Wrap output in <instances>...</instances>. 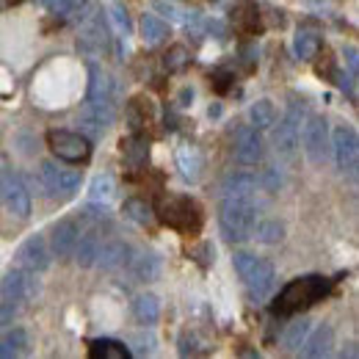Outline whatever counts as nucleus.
Wrapping results in <instances>:
<instances>
[{
  "label": "nucleus",
  "mask_w": 359,
  "mask_h": 359,
  "mask_svg": "<svg viewBox=\"0 0 359 359\" xmlns=\"http://www.w3.org/2000/svg\"><path fill=\"white\" fill-rule=\"evenodd\" d=\"M257 222V208L252 196H235L226 194L222 202V213H219V226L222 235L229 243H241L246 238H252V229Z\"/></svg>",
  "instance_id": "f257e3e1"
},
{
  "label": "nucleus",
  "mask_w": 359,
  "mask_h": 359,
  "mask_svg": "<svg viewBox=\"0 0 359 359\" xmlns=\"http://www.w3.org/2000/svg\"><path fill=\"white\" fill-rule=\"evenodd\" d=\"M332 282L326 276H304V279H293L290 285L282 287V293L276 296L273 313L276 315H296L307 307L318 304L326 293H329Z\"/></svg>",
  "instance_id": "f03ea898"
},
{
  "label": "nucleus",
  "mask_w": 359,
  "mask_h": 359,
  "mask_svg": "<svg viewBox=\"0 0 359 359\" xmlns=\"http://www.w3.org/2000/svg\"><path fill=\"white\" fill-rule=\"evenodd\" d=\"M158 216H161L163 224L177 229L182 235H196L199 226H202V210L188 196H169V199H163L161 208H158Z\"/></svg>",
  "instance_id": "7ed1b4c3"
},
{
  "label": "nucleus",
  "mask_w": 359,
  "mask_h": 359,
  "mask_svg": "<svg viewBox=\"0 0 359 359\" xmlns=\"http://www.w3.org/2000/svg\"><path fill=\"white\" fill-rule=\"evenodd\" d=\"M304 119V102H290L287 116L273 130V149L282 161H296L299 155V125Z\"/></svg>",
  "instance_id": "20e7f679"
},
{
  "label": "nucleus",
  "mask_w": 359,
  "mask_h": 359,
  "mask_svg": "<svg viewBox=\"0 0 359 359\" xmlns=\"http://www.w3.org/2000/svg\"><path fill=\"white\" fill-rule=\"evenodd\" d=\"M47 147L53 149L55 158H61L67 163H83L91 155L89 138L83 133H72V130H50L47 133Z\"/></svg>",
  "instance_id": "39448f33"
},
{
  "label": "nucleus",
  "mask_w": 359,
  "mask_h": 359,
  "mask_svg": "<svg viewBox=\"0 0 359 359\" xmlns=\"http://www.w3.org/2000/svg\"><path fill=\"white\" fill-rule=\"evenodd\" d=\"M299 144L313 163H323L329 152V122L323 116H307L304 133H299Z\"/></svg>",
  "instance_id": "423d86ee"
},
{
  "label": "nucleus",
  "mask_w": 359,
  "mask_h": 359,
  "mask_svg": "<svg viewBox=\"0 0 359 359\" xmlns=\"http://www.w3.org/2000/svg\"><path fill=\"white\" fill-rule=\"evenodd\" d=\"M36 296V273L25 269H11L0 279V299H8L14 304H25Z\"/></svg>",
  "instance_id": "0eeeda50"
},
{
  "label": "nucleus",
  "mask_w": 359,
  "mask_h": 359,
  "mask_svg": "<svg viewBox=\"0 0 359 359\" xmlns=\"http://www.w3.org/2000/svg\"><path fill=\"white\" fill-rule=\"evenodd\" d=\"M332 152H334V163H337L340 172H348V175L357 172L359 141L354 128H348V125L334 128V133H332Z\"/></svg>",
  "instance_id": "6e6552de"
},
{
  "label": "nucleus",
  "mask_w": 359,
  "mask_h": 359,
  "mask_svg": "<svg viewBox=\"0 0 359 359\" xmlns=\"http://www.w3.org/2000/svg\"><path fill=\"white\" fill-rule=\"evenodd\" d=\"M39 177H42V185L47 188L50 196H69L81 188V172L78 169H64V166H55V163H42L39 169Z\"/></svg>",
  "instance_id": "1a4fd4ad"
},
{
  "label": "nucleus",
  "mask_w": 359,
  "mask_h": 359,
  "mask_svg": "<svg viewBox=\"0 0 359 359\" xmlns=\"http://www.w3.org/2000/svg\"><path fill=\"white\" fill-rule=\"evenodd\" d=\"M0 199L6 202L11 216L28 219V213H31V194H28V188H25V182H22L20 175H3Z\"/></svg>",
  "instance_id": "9d476101"
},
{
  "label": "nucleus",
  "mask_w": 359,
  "mask_h": 359,
  "mask_svg": "<svg viewBox=\"0 0 359 359\" xmlns=\"http://www.w3.org/2000/svg\"><path fill=\"white\" fill-rule=\"evenodd\" d=\"M235 161L243 166H257L263 161V138L260 130H255L252 125L241 128L235 135Z\"/></svg>",
  "instance_id": "9b49d317"
},
{
  "label": "nucleus",
  "mask_w": 359,
  "mask_h": 359,
  "mask_svg": "<svg viewBox=\"0 0 359 359\" xmlns=\"http://www.w3.org/2000/svg\"><path fill=\"white\" fill-rule=\"evenodd\" d=\"M17 260H20V266L25 271H34V273H39V271H47L50 266V252H47V243L45 238H28L22 246H20V252H17Z\"/></svg>",
  "instance_id": "f8f14e48"
},
{
  "label": "nucleus",
  "mask_w": 359,
  "mask_h": 359,
  "mask_svg": "<svg viewBox=\"0 0 359 359\" xmlns=\"http://www.w3.org/2000/svg\"><path fill=\"white\" fill-rule=\"evenodd\" d=\"M81 238V226L75 219H64L53 226V235H50V246H53V255L55 257H69L75 252V243Z\"/></svg>",
  "instance_id": "ddd939ff"
},
{
  "label": "nucleus",
  "mask_w": 359,
  "mask_h": 359,
  "mask_svg": "<svg viewBox=\"0 0 359 359\" xmlns=\"http://www.w3.org/2000/svg\"><path fill=\"white\" fill-rule=\"evenodd\" d=\"M273 279H276L273 276V266L266 263V260H257V266L243 279V285H246V290H249V296L255 302H263V299H269V293L273 290Z\"/></svg>",
  "instance_id": "4468645a"
},
{
  "label": "nucleus",
  "mask_w": 359,
  "mask_h": 359,
  "mask_svg": "<svg viewBox=\"0 0 359 359\" xmlns=\"http://www.w3.org/2000/svg\"><path fill=\"white\" fill-rule=\"evenodd\" d=\"M125 263H130V246H128L125 241L102 243L100 252H97V260H94V266H100L102 271L122 269Z\"/></svg>",
  "instance_id": "2eb2a0df"
},
{
  "label": "nucleus",
  "mask_w": 359,
  "mask_h": 359,
  "mask_svg": "<svg viewBox=\"0 0 359 359\" xmlns=\"http://www.w3.org/2000/svg\"><path fill=\"white\" fill-rule=\"evenodd\" d=\"M232 22L243 34H257L260 31V11H257V6L252 0H241L232 8Z\"/></svg>",
  "instance_id": "dca6fc26"
},
{
  "label": "nucleus",
  "mask_w": 359,
  "mask_h": 359,
  "mask_svg": "<svg viewBox=\"0 0 359 359\" xmlns=\"http://www.w3.org/2000/svg\"><path fill=\"white\" fill-rule=\"evenodd\" d=\"M89 100H105V102H114L116 100V83H114V78L105 69H100L97 64H91Z\"/></svg>",
  "instance_id": "f3484780"
},
{
  "label": "nucleus",
  "mask_w": 359,
  "mask_h": 359,
  "mask_svg": "<svg viewBox=\"0 0 359 359\" xmlns=\"http://www.w3.org/2000/svg\"><path fill=\"white\" fill-rule=\"evenodd\" d=\"M332 343H334V332H332V326H318L313 334H307V340H304V357H326L329 351H332Z\"/></svg>",
  "instance_id": "a211bd4d"
},
{
  "label": "nucleus",
  "mask_w": 359,
  "mask_h": 359,
  "mask_svg": "<svg viewBox=\"0 0 359 359\" xmlns=\"http://www.w3.org/2000/svg\"><path fill=\"white\" fill-rule=\"evenodd\" d=\"M100 232L97 229H91L86 235H81L78 238V243H75V263L81 266V269H91L94 266V260H97V252H100Z\"/></svg>",
  "instance_id": "6ab92c4d"
},
{
  "label": "nucleus",
  "mask_w": 359,
  "mask_h": 359,
  "mask_svg": "<svg viewBox=\"0 0 359 359\" xmlns=\"http://www.w3.org/2000/svg\"><path fill=\"white\" fill-rule=\"evenodd\" d=\"M122 158L130 163V166H141V163H147V158H149V141H147V135L141 133H133L128 135V138H122Z\"/></svg>",
  "instance_id": "aec40b11"
},
{
  "label": "nucleus",
  "mask_w": 359,
  "mask_h": 359,
  "mask_svg": "<svg viewBox=\"0 0 359 359\" xmlns=\"http://www.w3.org/2000/svg\"><path fill=\"white\" fill-rule=\"evenodd\" d=\"M130 271H133V276L138 282H155L163 273V260L158 255H141V257L133 260Z\"/></svg>",
  "instance_id": "412c9836"
},
{
  "label": "nucleus",
  "mask_w": 359,
  "mask_h": 359,
  "mask_svg": "<svg viewBox=\"0 0 359 359\" xmlns=\"http://www.w3.org/2000/svg\"><path fill=\"white\" fill-rule=\"evenodd\" d=\"M320 36L315 34V31H307V28H302L299 34H296V39H293V53L302 58V61H315L318 58V53H320Z\"/></svg>",
  "instance_id": "4be33fe9"
},
{
  "label": "nucleus",
  "mask_w": 359,
  "mask_h": 359,
  "mask_svg": "<svg viewBox=\"0 0 359 359\" xmlns=\"http://www.w3.org/2000/svg\"><path fill=\"white\" fill-rule=\"evenodd\" d=\"M177 163H180V172H182V177L185 180H199V172H202V158H199V152H196V147H191V144H180L177 149Z\"/></svg>",
  "instance_id": "5701e85b"
},
{
  "label": "nucleus",
  "mask_w": 359,
  "mask_h": 359,
  "mask_svg": "<svg viewBox=\"0 0 359 359\" xmlns=\"http://www.w3.org/2000/svg\"><path fill=\"white\" fill-rule=\"evenodd\" d=\"M166 36H169V25L161 17H155V14L141 17V39L147 45H161V42H166Z\"/></svg>",
  "instance_id": "b1692460"
},
{
  "label": "nucleus",
  "mask_w": 359,
  "mask_h": 359,
  "mask_svg": "<svg viewBox=\"0 0 359 359\" xmlns=\"http://www.w3.org/2000/svg\"><path fill=\"white\" fill-rule=\"evenodd\" d=\"M133 315L144 326H152L161 318V302L152 293H141V296H135L133 302Z\"/></svg>",
  "instance_id": "393cba45"
},
{
  "label": "nucleus",
  "mask_w": 359,
  "mask_h": 359,
  "mask_svg": "<svg viewBox=\"0 0 359 359\" xmlns=\"http://www.w3.org/2000/svg\"><path fill=\"white\" fill-rule=\"evenodd\" d=\"M276 122V108L271 100H257L252 108H249V125L255 130H269L271 125Z\"/></svg>",
  "instance_id": "a878e982"
},
{
  "label": "nucleus",
  "mask_w": 359,
  "mask_h": 359,
  "mask_svg": "<svg viewBox=\"0 0 359 359\" xmlns=\"http://www.w3.org/2000/svg\"><path fill=\"white\" fill-rule=\"evenodd\" d=\"M25 348H28V334L22 329H11L0 337V359L20 357L25 354Z\"/></svg>",
  "instance_id": "bb28decb"
},
{
  "label": "nucleus",
  "mask_w": 359,
  "mask_h": 359,
  "mask_svg": "<svg viewBox=\"0 0 359 359\" xmlns=\"http://www.w3.org/2000/svg\"><path fill=\"white\" fill-rule=\"evenodd\" d=\"M255 188H257V177L252 172H235L229 175L224 182V196L226 194H235V196H255Z\"/></svg>",
  "instance_id": "cd10ccee"
},
{
  "label": "nucleus",
  "mask_w": 359,
  "mask_h": 359,
  "mask_svg": "<svg viewBox=\"0 0 359 359\" xmlns=\"http://www.w3.org/2000/svg\"><path fill=\"white\" fill-rule=\"evenodd\" d=\"M91 359H125L130 357V348L116 340H94L89 346Z\"/></svg>",
  "instance_id": "c85d7f7f"
},
{
  "label": "nucleus",
  "mask_w": 359,
  "mask_h": 359,
  "mask_svg": "<svg viewBox=\"0 0 359 359\" xmlns=\"http://www.w3.org/2000/svg\"><path fill=\"white\" fill-rule=\"evenodd\" d=\"M114 194H116V182H114L111 175H97V177L91 180V185H89L91 202L105 205V202H111V199H114Z\"/></svg>",
  "instance_id": "c756f323"
},
{
  "label": "nucleus",
  "mask_w": 359,
  "mask_h": 359,
  "mask_svg": "<svg viewBox=\"0 0 359 359\" xmlns=\"http://www.w3.org/2000/svg\"><path fill=\"white\" fill-rule=\"evenodd\" d=\"M310 320L307 318H299V320H293L290 326H287V332H285V348L287 351H299L302 346H304V340H307V334H310Z\"/></svg>",
  "instance_id": "7c9ffc66"
},
{
  "label": "nucleus",
  "mask_w": 359,
  "mask_h": 359,
  "mask_svg": "<svg viewBox=\"0 0 359 359\" xmlns=\"http://www.w3.org/2000/svg\"><path fill=\"white\" fill-rule=\"evenodd\" d=\"M252 235L260 241V243H279L282 235H285V226L276 219H266V222H255V229Z\"/></svg>",
  "instance_id": "2f4dec72"
},
{
  "label": "nucleus",
  "mask_w": 359,
  "mask_h": 359,
  "mask_svg": "<svg viewBox=\"0 0 359 359\" xmlns=\"http://www.w3.org/2000/svg\"><path fill=\"white\" fill-rule=\"evenodd\" d=\"M125 216L128 219H133L135 224H152V219H155V213H152V208L144 202V199H125Z\"/></svg>",
  "instance_id": "473e14b6"
},
{
  "label": "nucleus",
  "mask_w": 359,
  "mask_h": 359,
  "mask_svg": "<svg viewBox=\"0 0 359 359\" xmlns=\"http://www.w3.org/2000/svg\"><path fill=\"white\" fill-rule=\"evenodd\" d=\"M188 50L182 45H175V47H169V53L163 55V69L166 72H180V69H185L188 67Z\"/></svg>",
  "instance_id": "72a5a7b5"
},
{
  "label": "nucleus",
  "mask_w": 359,
  "mask_h": 359,
  "mask_svg": "<svg viewBox=\"0 0 359 359\" xmlns=\"http://www.w3.org/2000/svg\"><path fill=\"white\" fill-rule=\"evenodd\" d=\"M257 260H260V257H255L252 252H238V255L232 257V266H235V271H238L241 279H246V276L252 273V269L257 266Z\"/></svg>",
  "instance_id": "f704fd0d"
},
{
  "label": "nucleus",
  "mask_w": 359,
  "mask_h": 359,
  "mask_svg": "<svg viewBox=\"0 0 359 359\" xmlns=\"http://www.w3.org/2000/svg\"><path fill=\"white\" fill-rule=\"evenodd\" d=\"M111 20H114V25L122 31V34H130V14H128V8L122 6V3H111Z\"/></svg>",
  "instance_id": "c9c22d12"
},
{
  "label": "nucleus",
  "mask_w": 359,
  "mask_h": 359,
  "mask_svg": "<svg viewBox=\"0 0 359 359\" xmlns=\"http://www.w3.org/2000/svg\"><path fill=\"white\" fill-rule=\"evenodd\" d=\"M17 313H20V304H14L8 299H0V329L8 326V323H14Z\"/></svg>",
  "instance_id": "e433bc0d"
},
{
  "label": "nucleus",
  "mask_w": 359,
  "mask_h": 359,
  "mask_svg": "<svg viewBox=\"0 0 359 359\" xmlns=\"http://www.w3.org/2000/svg\"><path fill=\"white\" fill-rule=\"evenodd\" d=\"M133 343H135V354H149V351L155 348V337H152V334H147V332L135 334Z\"/></svg>",
  "instance_id": "4c0bfd02"
},
{
  "label": "nucleus",
  "mask_w": 359,
  "mask_h": 359,
  "mask_svg": "<svg viewBox=\"0 0 359 359\" xmlns=\"http://www.w3.org/2000/svg\"><path fill=\"white\" fill-rule=\"evenodd\" d=\"M155 8H161L169 20H182V14L177 11V6H172V3H166V0H155Z\"/></svg>",
  "instance_id": "58836bf2"
},
{
  "label": "nucleus",
  "mask_w": 359,
  "mask_h": 359,
  "mask_svg": "<svg viewBox=\"0 0 359 359\" xmlns=\"http://www.w3.org/2000/svg\"><path fill=\"white\" fill-rule=\"evenodd\" d=\"M213 81H216V83H213L216 89L224 91L226 89V81H229V72H216V75H213Z\"/></svg>",
  "instance_id": "ea45409f"
},
{
  "label": "nucleus",
  "mask_w": 359,
  "mask_h": 359,
  "mask_svg": "<svg viewBox=\"0 0 359 359\" xmlns=\"http://www.w3.org/2000/svg\"><path fill=\"white\" fill-rule=\"evenodd\" d=\"M346 55H348V67H351V72H357V47H348Z\"/></svg>",
  "instance_id": "a19ab883"
},
{
  "label": "nucleus",
  "mask_w": 359,
  "mask_h": 359,
  "mask_svg": "<svg viewBox=\"0 0 359 359\" xmlns=\"http://www.w3.org/2000/svg\"><path fill=\"white\" fill-rule=\"evenodd\" d=\"M180 100H182L180 105H188V100H194V91H191V89H185V91H182V94H180Z\"/></svg>",
  "instance_id": "79ce46f5"
},
{
  "label": "nucleus",
  "mask_w": 359,
  "mask_h": 359,
  "mask_svg": "<svg viewBox=\"0 0 359 359\" xmlns=\"http://www.w3.org/2000/svg\"><path fill=\"white\" fill-rule=\"evenodd\" d=\"M3 3H8V6H11V3H22V0H3Z\"/></svg>",
  "instance_id": "37998d69"
},
{
  "label": "nucleus",
  "mask_w": 359,
  "mask_h": 359,
  "mask_svg": "<svg viewBox=\"0 0 359 359\" xmlns=\"http://www.w3.org/2000/svg\"><path fill=\"white\" fill-rule=\"evenodd\" d=\"M0 188H3V175H0Z\"/></svg>",
  "instance_id": "c03bdc74"
},
{
  "label": "nucleus",
  "mask_w": 359,
  "mask_h": 359,
  "mask_svg": "<svg viewBox=\"0 0 359 359\" xmlns=\"http://www.w3.org/2000/svg\"><path fill=\"white\" fill-rule=\"evenodd\" d=\"M42 3H47V0H42Z\"/></svg>",
  "instance_id": "a18cd8bd"
}]
</instances>
